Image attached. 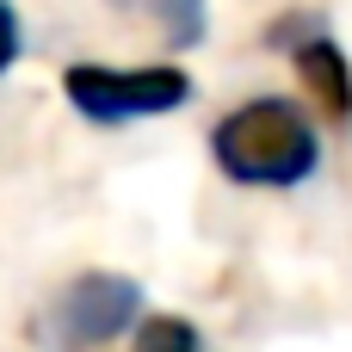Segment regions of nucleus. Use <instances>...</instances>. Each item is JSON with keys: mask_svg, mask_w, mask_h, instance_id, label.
Returning <instances> with one entry per match:
<instances>
[{"mask_svg": "<svg viewBox=\"0 0 352 352\" xmlns=\"http://www.w3.org/2000/svg\"><path fill=\"white\" fill-rule=\"evenodd\" d=\"M217 161L248 186H297L316 173V130L285 99H248L223 118Z\"/></svg>", "mask_w": 352, "mask_h": 352, "instance_id": "obj_1", "label": "nucleus"}, {"mask_svg": "<svg viewBox=\"0 0 352 352\" xmlns=\"http://www.w3.org/2000/svg\"><path fill=\"white\" fill-rule=\"evenodd\" d=\"M136 303H142V291H136L130 278L87 272V278H74V285H68V291L50 303V316H43V340H50L56 352L105 346L118 328H130Z\"/></svg>", "mask_w": 352, "mask_h": 352, "instance_id": "obj_2", "label": "nucleus"}, {"mask_svg": "<svg viewBox=\"0 0 352 352\" xmlns=\"http://www.w3.org/2000/svg\"><path fill=\"white\" fill-rule=\"evenodd\" d=\"M186 93H192V80L173 74V68H130V74L74 68V74H68V99H74L87 118H105V124L173 111V105H186Z\"/></svg>", "mask_w": 352, "mask_h": 352, "instance_id": "obj_3", "label": "nucleus"}, {"mask_svg": "<svg viewBox=\"0 0 352 352\" xmlns=\"http://www.w3.org/2000/svg\"><path fill=\"white\" fill-rule=\"evenodd\" d=\"M303 80L328 99V111H352V80H346V62H340V50L334 43H309L303 50Z\"/></svg>", "mask_w": 352, "mask_h": 352, "instance_id": "obj_4", "label": "nucleus"}, {"mask_svg": "<svg viewBox=\"0 0 352 352\" xmlns=\"http://www.w3.org/2000/svg\"><path fill=\"white\" fill-rule=\"evenodd\" d=\"M136 352H198V334L186 328V322H148L142 328V340H136Z\"/></svg>", "mask_w": 352, "mask_h": 352, "instance_id": "obj_5", "label": "nucleus"}, {"mask_svg": "<svg viewBox=\"0 0 352 352\" xmlns=\"http://www.w3.org/2000/svg\"><path fill=\"white\" fill-rule=\"evenodd\" d=\"M19 56V19H12V6L0 0V68Z\"/></svg>", "mask_w": 352, "mask_h": 352, "instance_id": "obj_6", "label": "nucleus"}]
</instances>
